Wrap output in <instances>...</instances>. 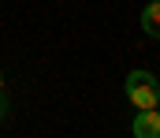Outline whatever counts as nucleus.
Instances as JSON below:
<instances>
[{"label":"nucleus","mask_w":160,"mask_h":138,"mask_svg":"<svg viewBox=\"0 0 160 138\" xmlns=\"http://www.w3.org/2000/svg\"><path fill=\"white\" fill-rule=\"evenodd\" d=\"M127 101L134 105V108H157V101H160V82L153 79V71H130L127 75Z\"/></svg>","instance_id":"obj_1"},{"label":"nucleus","mask_w":160,"mask_h":138,"mask_svg":"<svg viewBox=\"0 0 160 138\" xmlns=\"http://www.w3.org/2000/svg\"><path fill=\"white\" fill-rule=\"evenodd\" d=\"M130 135L134 138H160V112L157 108H138V116L130 120Z\"/></svg>","instance_id":"obj_2"},{"label":"nucleus","mask_w":160,"mask_h":138,"mask_svg":"<svg viewBox=\"0 0 160 138\" xmlns=\"http://www.w3.org/2000/svg\"><path fill=\"white\" fill-rule=\"evenodd\" d=\"M142 30H145V38H157L160 41V0H153L142 11Z\"/></svg>","instance_id":"obj_3"},{"label":"nucleus","mask_w":160,"mask_h":138,"mask_svg":"<svg viewBox=\"0 0 160 138\" xmlns=\"http://www.w3.org/2000/svg\"><path fill=\"white\" fill-rule=\"evenodd\" d=\"M8 112H11V101H8V93L0 90V120H4V116H8Z\"/></svg>","instance_id":"obj_4"},{"label":"nucleus","mask_w":160,"mask_h":138,"mask_svg":"<svg viewBox=\"0 0 160 138\" xmlns=\"http://www.w3.org/2000/svg\"><path fill=\"white\" fill-rule=\"evenodd\" d=\"M0 86H4V75H0Z\"/></svg>","instance_id":"obj_5"},{"label":"nucleus","mask_w":160,"mask_h":138,"mask_svg":"<svg viewBox=\"0 0 160 138\" xmlns=\"http://www.w3.org/2000/svg\"><path fill=\"white\" fill-rule=\"evenodd\" d=\"M157 112H160V101H157Z\"/></svg>","instance_id":"obj_6"}]
</instances>
